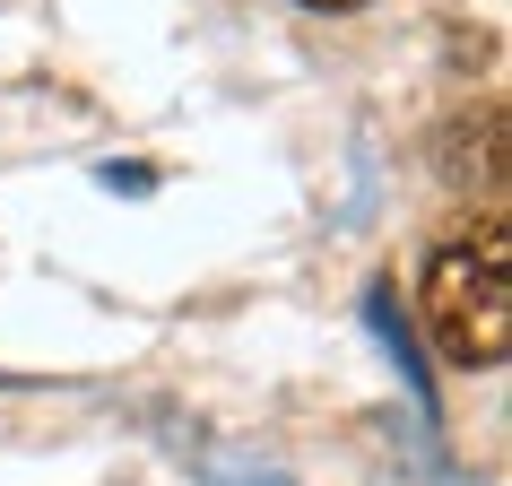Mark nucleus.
Here are the masks:
<instances>
[{
	"instance_id": "1",
	"label": "nucleus",
	"mask_w": 512,
	"mask_h": 486,
	"mask_svg": "<svg viewBox=\"0 0 512 486\" xmlns=\"http://www.w3.org/2000/svg\"><path fill=\"white\" fill-rule=\"evenodd\" d=\"M426 339L452 365H504L512 356V235L495 209L426 261Z\"/></svg>"
},
{
	"instance_id": "2",
	"label": "nucleus",
	"mask_w": 512,
	"mask_h": 486,
	"mask_svg": "<svg viewBox=\"0 0 512 486\" xmlns=\"http://www.w3.org/2000/svg\"><path fill=\"white\" fill-rule=\"evenodd\" d=\"M434 165H443V183H504V113H478V122H452L443 131V148H434Z\"/></svg>"
},
{
	"instance_id": "3",
	"label": "nucleus",
	"mask_w": 512,
	"mask_h": 486,
	"mask_svg": "<svg viewBox=\"0 0 512 486\" xmlns=\"http://www.w3.org/2000/svg\"><path fill=\"white\" fill-rule=\"evenodd\" d=\"M304 9H365V0H304Z\"/></svg>"
}]
</instances>
